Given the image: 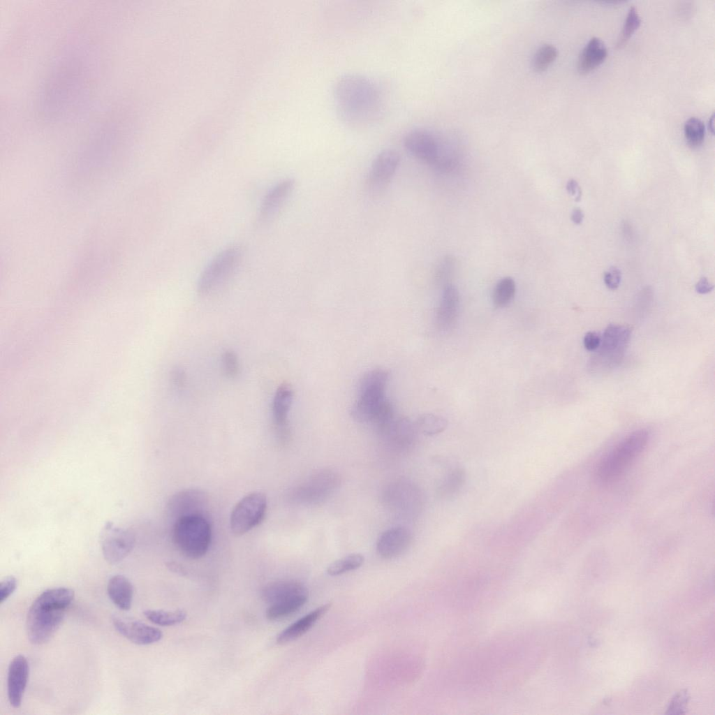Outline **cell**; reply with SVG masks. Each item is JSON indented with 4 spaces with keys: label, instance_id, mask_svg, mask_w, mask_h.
I'll use <instances>...</instances> for the list:
<instances>
[{
    "label": "cell",
    "instance_id": "6da1fadb",
    "mask_svg": "<svg viewBox=\"0 0 715 715\" xmlns=\"http://www.w3.org/2000/svg\"><path fill=\"white\" fill-rule=\"evenodd\" d=\"M333 95L342 119L353 125L374 121L381 110V96L377 85L369 78L347 74L335 82Z\"/></svg>",
    "mask_w": 715,
    "mask_h": 715
},
{
    "label": "cell",
    "instance_id": "7a4b0ae2",
    "mask_svg": "<svg viewBox=\"0 0 715 715\" xmlns=\"http://www.w3.org/2000/svg\"><path fill=\"white\" fill-rule=\"evenodd\" d=\"M74 596L73 589L57 587L44 591L35 599L26 619L27 635L31 643L42 644L50 639L62 622Z\"/></svg>",
    "mask_w": 715,
    "mask_h": 715
},
{
    "label": "cell",
    "instance_id": "3957f363",
    "mask_svg": "<svg viewBox=\"0 0 715 715\" xmlns=\"http://www.w3.org/2000/svg\"><path fill=\"white\" fill-rule=\"evenodd\" d=\"M388 378V372L382 369H372L363 375L351 409L354 420L378 428L395 415L392 406L386 397Z\"/></svg>",
    "mask_w": 715,
    "mask_h": 715
},
{
    "label": "cell",
    "instance_id": "277c9868",
    "mask_svg": "<svg viewBox=\"0 0 715 715\" xmlns=\"http://www.w3.org/2000/svg\"><path fill=\"white\" fill-rule=\"evenodd\" d=\"M403 142L410 154L438 170H451L457 163L456 151L445 138L431 130L411 129L405 134Z\"/></svg>",
    "mask_w": 715,
    "mask_h": 715
},
{
    "label": "cell",
    "instance_id": "5b68a950",
    "mask_svg": "<svg viewBox=\"0 0 715 715\" xmlns=\"http://www.w3.org/2000/svg\"><path fill=\"white\" fill-rule=\"evenodd\" d=\"M172 541L186 557L197 559L208 551L212 540L211 525L205 514H193L175 521Z\"/></svg>",
    "mask_w": 715,
    "mask_h": 715
},
{
    "label": "cell",
    "instance_id": "8992f818",
    "mask_svg": "<svg viewBox=\"0 0 715 715\" xmlns=\"http://www.w3.org/2000/svg\"><path fill=\"white\" fill-rule=\"evenodd\" d=\"M649 439L646 429L636 430L626 436L599 464L596 472L598 481L610 484L619 479L644 451Z\"/></svg>",
    "mask_w": 715,
    "mask_h": 715
},
{
    "label": "cell",
    "instance_id": "52a82bcc",
    "mask_svg": "<svg viewBox=\"0 0 715 715\" xmlns=\"http://www.w3.org/2000/svg\"><path fill=\"white\" fill-rule=\"evenodd\" d=\"M242 258V250L239 245H230L219 251L209 261L202 272L197 284L200 295L213 292L235 272Z\"/></svg>",
    "mask_w": 715,
    "mask_h": 715
},
{
    "label": "cell",
    "instance_id": "ba28073f",
    "mask_svg": "<svg viewBox=\"0 0 715 715\" xmlns=\"http://www.w3.org/2000/svg\"><path fill=\"white\" fill-rule=\"evenodd\" d=\"M383 502L395 515L414 519L424 506L423 494L415 484L408 480H395L384 489Z\"/></svg>",
    "mask_w": 715,
    "mask_h": 715
},
{
    "label": "cell",
    "instance_id": "9c48e42d",
    "mask_svg": "<svg viewBox=\"0 0 715 715\" xmlns=\"http://www.w3.org/2000/svg\"><path fill=\"white\" fill-rule=\"evenodd\" d=\"M340 483L341 478L337 472L329 469H320L295 487L290 494V499L297 504H320L334 494Z\"/></svg>",
    "mask_w": 715,
    "mask_h": 715
},
{
    "label": "cell",
    "instance_id": "30bf717a",
    "mask_svg": "<svg viewBox=\"0 0 715 715\" xmlns=\"http://www.w3.org/2000/svg\"><path fill=\"white\" fill-rule=\"evenodd\" d=\"M267 505V498L261 492H252L242 498L231 512L232 532L241 536L260 524L265 517Z\"/></svg>",
    "mask_w": 715,
    "mask_h": 715
},
{
    "label": "cell",
    "instance_id": "8fae6325",
    "mask_svg": "<svg viewBox=\"0 0 715 715\" xmlns=\"http://www.w3.org/2000/svg\"><path fill=\"white\" fill-rule=\"evenodd\" d=\"M631 334V328L610 324L603 334L598 354L591 362L593 369L598 365L596 369H610L619 364L629 342Z\"/></svg>",
    "mask_w": 715,
    "mask_h": 715
},
{
    "label": "cell",
    "instance_id": "7c38bea8",
    "mask_svg": "<svg viewBox=\"0 0 715 715\" xmlns=\"http://www.w3.org/2000/svg\"><path fill=\"white\" fill-rule=\"evenodd\" d=\"M134 534L116 526L112 522L105 524L101 532V544L105 559L111 564L121 561L132 551L135 545Z\"/></svg>",
    "mask_w": 715,
    "mask_h": 715
},
{
    "label": "cell",
    "instance_id": "4fadbf2b",
    "mask_svg": "<svg viewBox=\"0 0 715 715\" xmlns=\"http://www.w3.org/2000/svg\"><path fill=\"white\" fill-rule=\"evenodd\" d=\"M400 154L392 149L379 152L373 160L368 176V187L372 193H380L388 186L397 170Z\"/></svg>",
    "mask_w": 715,
    "mask_h": 715
},
{
    "label": "cell",
    "instance_id": "5bb4252c",
    "mask_svg": "<svg viewBox=\"0 0 715 715\" xmlns=\"http://www.w3.org/2000/svg\"><path fill=\"white\" fill-rule=\"evenodd\" d=\"M376 430L387 445L395 450H406L415 443L417 427L408 418L394 415Z\"/></svg>",
    "mask_w": 715,
    "mask_h": 715
},
{
    "label": "cell",
    "instance_id": "9a60e30c",
    "mask_svg": "<svg viewBox=\"0 0 715 715\" xmlns=\"http://www.w3.org/2000/svg\"><path fill=\"white\" fill-rule=\"evenodd\" d=\"M207 499V494L200 489L180 491L170 499L167 505L168 514L175 521L186 515L204 514Z\"/></svg>",
    "mask_w": 715,
    "mask_h": 715
},
{
    "label": "cell",
    "instance_id": "2e32d148",
    "mask_svg": "<svg viewBox=\"0 0 715 715\" xmlns=\"http://www.w3.org/2000/svg\"><path fill=\"white\" fill-rule=\"evenodd\" d=\"M112 621L119 633L136 644H151L163 637L160 629L139 621L119 616H113Z\"/></svg>",
    "mask_w": 715,
    "mask_h": 715
},
{
    "label": "cell",
    "instance_id": "e0dca14e",
    "mask_svg": "<svg viewBox=\"0 0 715 715\" xmlns=\"http://www.w3.org/2000/svg\"><path fill=\"white\" fill-rule=\"evenodd\" d=\"M29 663L23 655L15 656L10 661L7 675V692L10 705L20 707L29 678Z\"/></svg>",
    "mask_w": 715,
    "mask_h": 715
},
{
    "label": "cell",
    "instance_id": "ac0fdd59",
    "mask_svg": "<svg viewBox=\"0 0 715 715\" xmlns=\"http://www.w3.org/2000/svg\"><path fill=\"white\" fill-rule=\"evenodd\" d=\"M293 400V390L288 383L281 384L274 393L272 413L274 427L281 441L289 437L288 414Z\"/></svg>",
    "mask_w": 715,
    "mask_h": 715
},
{
    "label": "cell",
    "instance_id": "d6986e66",
    "mask_svg": "<svg viewBox=\"0 0 715 715\" xmlns=\"http://www.w3.org/2000/svg\"><path fill=\"white\" fill-rule=\"evenodd\" d=\"M293 179H284L272 186L264 196L259 208V220L270 221L286 203L295 189Z\"/></svg>",
    "mask_w": 715,
    "mask_h": 715
},
{
    "label": "cell",
    "instance_id": "ffe728a7",
    "mask_svg": "<svg viewBox=\"0 0 715 715\" xmlns=\"http://www.w3.org/2000/svg\"><path fill=\"white\" fill-rule=\"evenodd\" d=\"M412 540L411 532L404 526H395L384 531L376 543L378 554L385 559L395 558L403 554Z\"/></svg>",
    "mask_w": 715,
    "mask_h": 715
},
{
    "label": "cell",
    "instance_id": "44dd1931",
    "mask_svg": "<svg viewBox=\"0 0 715 715\" xmlns=\"http://www.w3.org/2000/svg\"><path fill=\"white\" fill-rule=\"evenodd\" d=\"M459 304L457 288L452 284H445L436 316V324L440 330L448 331L454 327L459 316Z\"/></svg>",
    "mask_w": 715,
    "mask_h": 715
},
{
    "label": "cell",
    "instance_id": "7402d4cb",
    "mask_svg": "<svg viewBox=\"0 0 715 715\" xmlns=\"http://www.w3.org/2000/svg\"><path fill=\"white\" fill-rule=\"evenodd\" d=\"M305 594H308L306 587L302 582L293 580L270 582L262 591L263 598L270 605L286 602Z\"/></svg>",
    "mask_w": 715,
    "mask_h": 715
},
{
    "label": "cell",
    "instance_id": "603a6c76",
    "mask_svg": "<svg viewBox=\"0 0 715 715\" xmlns=\"http://www.w3.org/2000/svg\"><path fill=\"white\" fill-rule=\"evenodd\" d=\"M331 604L327 603L308 613L303 617L283 630L277 637V642L284 644L302 636L330 609Z\"/></svg>",
    "mask_w": 715,
    "mask_h": 715
},
{
    "label": "cell",
    "instance_id": "cb8c5ba5",
    "mask_svg": "<svg viewBox=\"0 0 715 715\" xmlns=\"http://www.w3.org/2000/svg\"><path fill=\"white\" fill-rule=\"evenodd\" d=\"M607 55V49L605 43L598 37L591 38L579 55L578 71L582 74L590 72L603 63Z\"/></svg>",
    "mask_w": 715,
    "mask_h": 715
},
{
    "label": "cell",
    "instance_id": "d4e9b609",
    "mask_svg": "<svg viewBox=\"0 0 715 715\" xmlns=\"http://www.w3.org/2000/svg\"><path fill=\"white\" fill-rule=\"evenodd\" d=\"M107 591L110 599L118 608L126 611L130 610L133 588L126 577L121 575L111 577L108 583Z\"/></svg>",
    "mask_w": 715,
    "mask_h": 715
},
{
    "label": "cell",
    "instance_id": "484cf974",
    "mask_svg": "<svg viewBox=\"0 0 715 715\" xmlns=\"http://www.w3.org/2000/svg\"><path fill=\"white\" fill-rule=\"evenodd\" d=\"M465 470L460 466L452 468L439 480L436 495L441 499H450L459 493L466 482Z\"/></svg>",
    "mask_w": 715,
    "mask_h": 715
},
{
    "label": "cell",
    "instance_id": "4316f807",
    "mask_svg": "<svg viewBox=\"0 0 715 715\" xmlns=\"http://www.w3.org/2000/svg\"><path fill=\"white\" fill-rule=\"evenodd\" d=\"M308 594L302 595L286 602L270 605L266 611V617L270 621L283 619L302 607L307 602Z\"/></svg>",
    "mask_w": 715,
    "mask_h": 715
},
{
    "label": "cell",
    "instance_id": "83f0119b",
    "mask_svg": "<svg viewBox=\"0 0 715 715\" xmlns=\"http://www.w3.org/2000/svg\"><path fill=\"white\" fill-rule=\"evenodd\" d=\"M145 617L154 624L161 626L177 625L186 617V613L180 610L165 611L162 610H147L144 612Z\"/></svg>",
    "mask_w": 715,
    "mask_h": 715
},
{
    "label": "cell",
    "instance_id": "f1b7e54d",
    "mask_svg": "<svg viewBox=\"0 0 715 715\" xmlns=\"http://www.w3.org/2000/svg\"><path fill=\"white\" fill-rule=\"evenodd\" d=\"M516 291L515 281L510 277L501 279L495 286L492 301L496 308H503L513 300Z\"/></svg>",
    "mask_w": 715,
    "mask_h": 715
},
{
    "label": "cell",
    "instance_id": "f546056e",
    "mask_svg": "<svg viewBox=\"0 0 715 715\" xmlns=\"http://www.w3.org/2000/svg\"><path fill=\"white\" fill-rule=\"evenodd\" d=\"M417 429L427 436H434L443 432L448 426V421L442 416L433 413H425L418 417L415 422Z\"/></svg>",
    "mask_w": 715,
    "mask_h": 715
},
{
    "label": "cell",
    "instance_id": "4dcf8cb0",
    "mask_svg": "<svg viewBox=\"0 0 715 715\" xmlns=\"http://www.w3.org/2000/svg\"><path fill=\"white\" fill-rule=\"evenodd\" d=\"M364 560V556L361 554H348L330 564L327 568V573L331 576L344 574L360 567L363 564Z\"/></svg>",
    "mask_w": 715,
    "mask_h": 715
},
{
    "label": "cell",
    "instance_id": "1f68e13d",
    "mask_svg": "<svg viewBox=\"0 0 715 715\" xmlns=\"http://www.w3.org/2000/svg\"><path fill=\"white\" fill-rule=\"evenodd\" d=\"M684 132L688 145L691 147H698L704 140L705 126L700 119L691 117L685 121Z\"/></svg>",
    "mask_w": 715,
    "mask_h": 715
},
{
    "label": "cell",
    "instance_id": "d6a6232c",
    "mask_svg": "<svg viewBox=\"0 0 715 715\" xmlns=\"http://www.w3.org/2000/svg\"><path fill=\"white\" fill-rule=\"evenodd\" d=\"M557 49L551 44H543L534 54L532 66L536 71L545 70L556 58Z\"/></svg>",
    "mask_w": 715,
    "mask_h": 715
},
{
    "label": "cell",
    "instance_id": "836d02e7",
    "mask_svg": "<svg viewBox=\"0 0 715 715\" xmlns=\"http://www.w3.org/2000/svg\"><path fill=\"white\" fill-rule=\"evenodd\" d=\"M640 23L641 19L637 9L635 7L631 6L628 10L622 30L617 38V47H621L626 43L633 34L638 29Z\"/></svg>",
    "mask_w": 715,
    "mask_h": 715
},
{
    "label": "cell",
    "instance_id": "e575fe53",
    "mask_svg": "<svg viewBox=\"0 0 715 715\" xmlns=\"http://www.w3.org/2000/svg\"><path fill=\"white\" fill-rule=\"evenodd\" d=\"M221 368L223 374L228 378H235L239 373V362L237 355L232 350H226L221 355Z\"/></svg>",
    "mask_w": 715,
    "mask_h": 715
},
{
    "label": "cell",
    "instance_id": "d590c367",
    "mask_svg": "<svg viewBox=\"0 0 715 715\" xmlns=\"http://www.w3.org/2000/svg\"><path fill=\"white\" fill-rule=\"evenodd\" d=\"M689 697L686 691L678 692L671 700L666 714H681L685 713Z\"/></svg>",
    "mask_w": 715,
    "mask_h": 715
},
{
    "label": "cell",
    "instance_id": "8d00e7d4",
    "mask_svg": "<svg viewBox=\"0 0 715 715\" xmlns=\"http://www.w3.org/2000/svg\"><path fill=\"white\" fill-rule=\"evenodd\" d=\"M454 260L450 256L445 257L438 265L436 270V278L438 281H445L451 275L455 265Z\"/></svg>",
    "mask_w": 715,
    "mask_h": 715
},
{
    "label": "cell",
    "instance_id": "74e56055",
    "mask_svg": "<svg viewBox=\"0 0 715 715\" xmlns=\"http://www.w3.org/2000/svg\"><path fill=\"white\" fill-rule=\"evenodd\" d=\"M17 580L10 575L5 577L0 583V603H3L15 590Z\"/></svg>",
    "mask_w": 715,
    "mask_h": 715
},
{
    "label": "cell",
    "instance_id": "f35d334b",
    "mask_svg": "<svg viewBox=\"0 0 715 715\" xmlns=\"http://www.w3.org/2000/svg\"><path fill=\"white\" fill-rule=\"evenodd\" d=\"M187 381V376L184 369L179 367H174L170 372V381L176 390H182Z\"/></svg>",
    "mask_w": 715,
    "mask_h": 715
},
{
    "label": "cell",
    "instance_id": "ab89813d",
    "mask_svg": "<svg viewBox=\"0 0 715 715\" xmlns=\"http://www.w3.org/2000/svg\"><path fill=\"white\" fill-rule=\"evenodd\" d=\"M603 279L605 286L609 289L615 290L619 287L621 282V271L617 267H612L608 271L605 272Z\"/></svg>",
    "mask_w": 715,
    "mask_h": 715
},
{
    "label": "cell",
    "instance_id": "60d3db41",
    "mask_svg": "<svg viewBox=\"0 0 715 715\" xmlns=\"http://www.w3.org/2000/svg\"><path fill=\"white\" fill-rule=\"evenodd\" d=\"M601 341V337L595 332H588L583 339L584 348L589 351H594L598 348Z\"/></svg>",
    "mask_w": 715,
    "mask_h": 715
},
{
    "label": "cell",
    "instance_id": "b9f144b4",
    "mask_svg": "<svg viewBox=\"0 0 715 715\" xmlns=\"http://www.w3.org/2000/svg\"><path fill=\"white\" fill-rule=\"evenodd\" d=\"M566 190L569 194L574 197L575 201L578 202L582 198V190L577 182L575 179H570L566 184Z\"/></svg>",
    "mask_w": 715,
    "mask_h": 715
},
{
    "label": "cell",
    "instance_id": "7bdbcfd3",
    "mask_svg": "<svg viewBox=\"0 0 715 715\" xmlns=\"http://www.w3.org/2000/svg\"><path fill=\"white\" fill-rule=\"evenodd\" d=\"M714 289V286L706 277H702L695 284V290L699 294H707Z\"/></svg>",
    "mask_w": 715,
    "mask_h": 715
},
{
    "label": "cell",
    "instance_id": "ee69618b",
    "mask_svg": "<svg viewBox=\"0 0 715 715\" xmlns=\"http://www.w3.org/2000/svg\"><path fill=\"white\" fill-rule=\"evenodd\" d=\"M584 213L580 208H575L573 210L571 214V220L575 224H580L584 219Z\"/></svg>",
    "mask_w": 715,
    "mask_h": 715
},
{
    "label": "cell",
    "instance_id": "f6af8a7d",
    "mask_svg": "<svg viewBox=\"0 0 715 715\" xmlns=\"http://www.w3.org/2000/svg\"><path fill=\"white\" fill-rule=\"evenodd\" d=\"M714 114L710 117L709 120V128L711 130L712 133H714Z\"/></svg>",
    "mask_w": 715,
    "mask_h": 715
}]
</instances>
